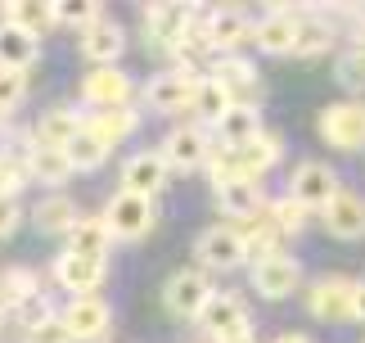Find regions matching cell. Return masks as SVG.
Returning <instances> with one entry per match:
<instances>
[{"mask_svg":"<svg viewBox=\"0 0 365 343\" xmlns=\"http://www.w3.org/2000/svg\"><path fill=\"white\" fill-rule=\"evenodd\" d=\"M298 280H302V267H298V257H289V253H275V257H266V262L252 267V289H257L262 298H289L293 289H298Z\"/></svg>","mask_w":365,"mask_h":343,"instance_id":"cell-18","label":"cell"},{"mask_svg":"<svg viewBox=\"0 0 365 343\" xmlns=\"http://www.w3.org/2000/svg\"><path fill=\"white\" fill-rule=\"evenodd\" d=\"M23 181H27L23 159H0V194H19Z\"/></svg>","mask_w":365,"mask_h":343,"instance_id":"cell-40","label":"cell"},{"mask_svg":"<svg viewBox=\"0 0 365 343\" xmlns=\"http://www.w3.org/2000/svg\"><path fill=\"white\" fill-rule=\"evenodd\" d=\"M14 317H19V325H23V334H27V330H36V325H41V321H50V317H59V312H54V307H50V298H46V294H36V298H27V303H23L19 312H14Z\"/></svg>","mask_w":365,"mask_h":343,"instance_id":"cell-38","label":"cell"},{"mask_svg":"<svg viewBox=\"0 0 365 343\" xmlns=\"http://www.w3.org/2000/svg\"><path fill=\"white\" fill-rule=\"evenodd\" d=\"M0 23L41 36V32H50V27L59 23V14H54L50 0H9V5H0Z\"/></svg>","mask_w":365,"mask_h":343,"instance_id":"cell-23","label":"cell"},{"mask_svg":"<svg viewBox=\"0 0 365 343\" xmlns=\"http://www.w3.org/2000/svg\"><path fill=\"white\" fill-rule=\"evenodd\" d=\"M104 271H108V262L81 257V253H73V249H63L59 257H54V280H59L73 298H91V294L104 284Z\"/></svg>","mask_w":365,"mask_h":343,"instance_id":"cell-15","label":"cell"},{"mask_svg":"<svg viewBox=\"0 0 365 343\" xmlns=\"http://www.w3.org/2000/svg\"><path fill=\"white\" fill-rule=\"evenodd\" d=\"M23 167H27V177H36V181H46V185H63L68 177H77V167H73V159H68V149L41 145L36 136L23 145Z\"/></svg>","mask_w":365,"mask_h":343,"instance_id":"cell-19","label":"cell"},{"mask_svg":"<svg viewBox=\"0 0 365 343\" xmlns=\"http://www.w3.org/2000/svg\"><path fill=\"white\" fill-rule=\"evenodd\" d=\"M41 54V36L23 32V27L0 23V68H14V73H27Z\"/></svg>","mask_w":365,"mask_h":343,"instance_id":"cell-26","label":"cell"},{"mask_svg":"<svg viewBox=\"0 0 365 343\" xmlns=\"http://www.w3.org/2000/svg\"><path fill=\"white\" fill-rule=\"evenodd\" d=\"M199 68H167L145 81V104L153 113H180L194 109V91H199Z\"/></svg>","mask_w":365,"mask_h":343,"instance_id":"cell-1","label":"cell"},{"mask_svg":"<svg viewBox=\"0 0 365 343\" xmlns=\"http://www.w3.org/2000/svg\"><path fill=\"white\" fill-rule=\"evenodd\" d=\"M167 177H172V167H167L163 149H140V154H131V159L122 163V190L145 194V199L158 194L167 185Z\"/></svg>","mask_w":365,"mask_h":343,"instance_id":"cell-16","label":"cell"},{"mask_svg":"<svg viewBox=\"0 0 365 343\" xmlns=\"http://www.w3.org/2000/svg\"><path fill=\"white\" fill-rule=\"evenodd\" d=\"M217 136H221V145H226V149H240V145H248V140H257L262 136L257 104H230V113L217 122Z\"/></svg>","mask_w":365,"mask_h":343,"instance_id":"cell-27","label":"cell"},{"mask_svg":"<svg viewBox=\"0 0 365 343\" xmlns=\"http://www.w3.org/2000/svg\"><path fill=\"white\" fill-rule=\"evenodd\" d=\"M217 289H212V280H207V271H199V267H185V271H176V276H167V284H163V307L172 312V317H194L199 321V312L207 307V298H212Z\"/></svg>","mask_w":365,"mask_h":343,"instance_id":"cell-6","label":"cell"},{"mask_svg":"<svg viewBox=\"0 0 365 343\" xmlns=\"http://www.w3.org/2000/svg\"><path fill=\"white\" fill-rule=\"evenodd\" d=\"M275 343H312V339H307V334H279Z\"/></svg>","mask_w":365,"mask_h":343,"instance_id":"cell-44","label":"cell"},{"mask_svg":"<svg viewBox=\"0 0 365 343\" xmlns=\"http://www.w3.org/2000/svg\"><path fill=\"white\" fill-rule=\"evenodd\" d=\"M54 14H59V23H73V27H81V32H86L95 19H104L95 0H54Z\"/></svg>","mask_w":365,"mask_h":343,"instance_id":"cell-36","label":"cell"},{"mask_svg":"<svg viewBox=\"0 0 365 343\" xmlns=\"http://www.w3.org/2000/svg\"><path fill=\"white\" fill-rule=\"evenodd\" d=\"M320 140L343 154L365 149V104L361 99H343V104L320 109Z\"/></svg>","mask_w":365,"mask_h":343,"instance_id":"cell-4","label":"cell"},{"mask_svg":"<svg viewBox=\"0 0 365 343\" xmlns=\"http://www.w3.org/2000/svg\"><path fill=\"white\" fill-rule=\"evenodd\" d=\"M212 77L230 91L235 104H252V95L262 91V77L257 68H252L248 59H240V54H221V59L212 64Z\"/></svg>","mask_w":365,"mask_h":343,"instance_id":"cell-21","label":"cell"},{"mask_svg":"<svg viewBox=\"0 0 365 343\" xmlns=\"http://www.w3.org/2000/svg\"><path fill=\"white\" fill-rule=\"evenodd\" d=\"M122 50H126V32L113 19H95L86 32H81V59L91 68H118Z\"/></svg>","mask_w":365,"mask_h":343,"instance_id":"cell-17","label":"cell"},{"mask_svg":"<svg viewBox=\"0 0 365 343\" xmlns=\"http://www.w3.org/2000/svg\"><path fill=\"white\" fill-rule=\"evenodd\" d=\"M81 126H86V118H81L73 104H54V109L41 113L36 140H41V145H54V149H68V140H73Z\"/></svg>","mask_w":365,"mask_h":343,"instance_id":"cell-24","label":"cell"},{"mask_svg":"<svg viewBox=\"0 0 365 343\" xmlns=\"http://www.w3.org/2000/svg\"><path fill=\"white\" fill-rule=\"evenodd\" d=\"M356 14V23H352V41H356V50H365V9H352Z\"/></svg>","mask_w":365,"mask_h":343,"instance_id":"cell-42","label":"cell"},{"mask_svg":"<svg viewBox=\"0 0 365 343\" xmlns=\"http://www.w3.org/2000/svg\"><path fill=\"white\" fill-rule=\"evenodd\" d=\"M163 159L172 172H199L207 167V159H212V136H207V126H176L172 136L163 140Z\"/></svg>","mask_w":365,"mask_h":343,"instance_id":"cell-10","label":"cell"},{"mask_svg":"<svg viewBox=\"0 0 365 343\" xmlns=\"http://www.w3.org/2000/svg\"><path fill=\"white\" fill-rule=\"evenodd\" d=\"M59 317H63L68 330H73L77 343H95V339H104V334H108L113 307H108L100 294H91V298H68V307L59 312Z\"/></svg>","mask_w":365,"mask_h":343,"instance_id":"cell-13","label":"cell"},{"mask_svg":"<svg viewBox=\"0 0 365 343\" xmlns=\"http://www.w3.org/2000/svg\"><path fill=\"white\" fill-rule=\"evenodd\" d=\"M252 32H257V23L248 19V9H240V5L207 9V36H212L217 54H235L244 41H252Z\"/></svg>","mask_w":365,"mask_h":343,"instance_id":"cell-14","label":"cell"},{"mask_svg":"<svg viewBox=\"0 0 365 343\" xmlns=\"http://www.w3.org/2000/svg\"><path fill=\"white\" fill-rule=\"evenodd\" d=\"M9 312H14V307H9V298H5V294H0V321H5V317H9Z\"/></svg>","mask_w":365,"mask_h":343,"instance_id":"cell-46","label":"cell"},{"mask_svg":"<svg viewBox=\"0 0 365 343\" xmlns=\"http://www.w3.org/2000/svg\"><path fill=\"white\" fill-rule=\"evenodd\" d=\"M334 46V27L312 19V14H302V36H298V54L302 59H312V54H325Z\"/></svg>","mask_w":365,"mask_h":343,"instance_id":"cell-35","label":"cell"},{"mask_svg":"<svg viewBox=\"0 0 365 343\" xmlns=\"http://www.w3.org/2000/svg\"><path fill=\"white\" fill-rule=\"evenodd\" d=\"M352 321L365 325V284H356V303H352Z\"/></svg>","mask_w":365,"mask_h":343,"instance_id":"cell-43","label":"cell"},{"mask_svg":"<svg viewBox=\"0 0 365 343\" xmlns=\"http://www.w3.org/2000/svg\"><path fill=\"white\" fill-rule=\"evenodd\" d=\"M302 14L307 9H293V5H275L257 19V32L252 41L266 50V54H298V36H302Z\"/></svg>","mask_w":365,"mask_h":343,"instance_id":"cell-8","label":"cell"},{"mask_svg":"<svg viewBox=\"0 0 365 343\" xmlns=\"http://www.w3.org/2000/svg\"><path fill=\"white\" fill-rule=\"evenodd\" d=\"M86 126L104 140L108 149H113V145H122V140L135 136L140 113H135V109H104V113H95V118H86Z\"/></svg>","mask_w":365,"mask_h":343,"instance_id":"cell-30","label":"cell"},{"mask_svg":"<svg viewBox=\"0 0 365 343\" xmlns=\"http://www.w3.org/2000/svg\"><path fill=\"white\" fill-rule=\"evenodd\" d=\"M221 343H257V339H252V330H244V334H235V339H221Z\"/></svg>","mask_w":365,"mask_h":343,"instance_id":"cell-45","label":"cell"},{"mask_svg":"<svg viewBox=\"0 0 365 343\" xmlns=\"http://www.w3.org/2000/svg\"><path fill=\"white\" fill-rule=\"evenodd\" d=\"M27 95V73H14V68H0V113L19 109Z\"/></svg>","mask_w":365,"mask_h":343,"instance_id":"cell-37","label":"cell"},{"mask_svg":"<svg viewBox=\"0 0 365 343\" xmlns=\"http://www.w3.org/2000/svg\"><path fill=\"white\" fill-rule=\"evenodd\" d=\"M77 204L68 194H50V199H41V204L32 208V226L41 235H73L77 231Z\"/></svg>","mask_w":365,"mask_h":343,"instance_id":"cell-25","label":"cell"},{"mask_svg":"<svg viewBox=\"0 0 365 343\" xmlns=\"http://www.w3.org/2000/svg\"><path fill=\"white\" fill-rule=\"evenodd\" d=\"M194 253H199V262L207 271H235L248 262V244H244V231L230 222L221 226H207V231L194 239Z\"/></svg>","mask_w":365,"mask_h":343,"instance_id":"cell-3","label":"cell"},{"mask_svg":"<svg viewBox=\"0 0 365 343\" xmlns=\"http://www.w3.org/2000/svg\"><path fill=\"white\" fill-rule=\"evenodd\" d=\"M68 159H73V167H77V172H95V167L108 159V145L91 131V126H81V131L68 140Z\"/></svg>","mask_w":365,"mask_h":343,"instance_id":"cell-31","label":"cell"},{"mask_svg":"<svg viewBox=\"0 0 365 343\" xmlns=\"http://www.w3.org/2000/svg\"><path fill=\"white\" fill-rule=\"evenodd\" d=\"M339 177L325 163H298V172L289 177V199H298L307 212H325L334 199H339Z\"/></svg>","mask_w":365,"mask_h":343,"instance_id":"cell-7","label":"cell"},{"mask_svg":"<svg viewBox=\"0 0 365 343\" xmlns=\"http://www.w3.org/2000/svg\"><path fill=\"white\" fill-rule=\"evenodd\" d=\"M23 343H77V339H73V330L63 325V317H50V321H41L36 330H27Z\"/></svg>","mask_w":365,"mask_h":343,"instance_id":"cell-39","label":"cell"},{"mask_svg":"<svg viewBox=\"0 0 365 343\" xmlns=\"http://www.w3.org/2000/svg\"><path fill=\"white\" fill-rule=\"evenodd\" d=\"M266 212H271V222H275V231L279 235H302V226H307V208L298 204V199H266Z\"/></svg>","mask_w":365,"mask_h":343,"instance_id":"cell-33","label":"cell"},{"mask_svg":"<svg viewBox=\"0 0 365 343\" xmlns=\"http://www.w3.org/2000/svg\"><path fill=\"white\" fill-rule=\"evenodd\" d=\"M352 303H356V284L347 276H325L312 284V294H307V307H312L316 321H352Z\"/></svg>","mask_w":365,"mask_h":343,"instance_id":"cell-11","label":"cell"},{"mask_svg":"<svg viewBox=\"0 0 365 343\" xmlns=\"http://www.w3.org/2000/svg\"><path fill=\"white\" fill-rule=\"evenodd\" d=\"M199 325H203V330L212 334L217 343L244 334V330H248V307H244V298L230 294V289H217L212 298H207V307L199 312Z\"/></svg>","mask_w":365,"mask_h":343,"instance_id":"cell-12","label":"cell"},{"mask_svg":"<svg viewBox=\"0 0 365 343\" xmlns=\"http://www.w3.org/2000/svg\"><path fill=\"white\" fill-rule=\"evenodd\" d=\"M194 19H199V9H194V5H180V0L149 5L145 9V36H149V46H158V50L172 54L180 41H185V32L194 27Z\"/></svg>","mask_w":365,"mask_h":343,"instance_id":"cell-5","label":"cell"},{"mask_svg":"<svg viewBox=\"0 0 365 343\" xmlns=\"http://www.w3.org/2000/svg\"><path fill=\"white\" fill-rule=\"evenodd\" d=\"M104 222H108V231H113V239H145L153 231V222H158V212H153V199L118 190L104 208Z\"/></svg>","mask_w":365,"mask_h":343,"instance_id":"cell-2","label":"cell"},{"mask_svg":"<svg viewBox=\"0 0 365 343\" xmlns=\"http://www.w3.org/2000/svg\"><path fill=\"white\" fill-rule=\"evenodd\" d=\"M217 204L230 217V226H244V222H252L266 208V194H262L257 181H230V185H221V190H217Z\"/></svg>","mask_w":365,"mask_h":343,"instance_id":"cell-22","label":"cell"},{"mask_svg":"<svg viewBox=\"0 0 365 343\" xmlns=\"http://www.w3.org/2000/svg\"><path fill=\"white\" fill-rule=\"evenodd\" d=\"M0 294H5V298H9V307L19 312L27 298H36V294H41L36 271H27V267H9V271H0Z\"/></svg>","mask_w":365,"mask_h":343,"instance_id":"cell-32","label":"cell"},{"mask_svg":"<svg viewBox=\"0 0 365 343\" xmlns=\"http://www.w3.org/2000/svg\"><path fill=\"white\" fill-rule=\"evenodd\" d=\"M113 244H118V239H113V231H108L104 217H81L77 231L68 235V249L81 253V257H95V262H108V249H113Z\"/></svg>","mask_w":365,"mask_h":343,"instance_id":"cell-28","label":"cell"},{"mask_svg":"<svg viewBox=\"0 0 365 343\" xmlns=\"http://www.w3.org/2000/svg\"><path fill=\"white\" fill-rule=\"evenodd\" d=\"M334 77H339V86L347 95H361L365 91V50H347V54H339L334 59Z\"/></svg>","mask_w":365,"mask_h":343,"instance_id":"cell-34","label":"cell"},{"mask_svg":"<svg viewBox=\"0 0 365 343\" xmlns=\"http://www.w3.org/2000/svg\"><path fill=\"white\" fill-rule=\"evenodd\" d=\"M325 231L334 239H365V199L339 190V199L325 208Z\"/></svg>","mask_w":365,"mask_h":343,"instance_id":"cell-20","label":"cell"},{"mask_svg":"<svg viewBox=\"0 0 365 343\" xmlns=\"http://www.w3.org/2000/svg\"><path fill=\"white\" fill-rule=\"evenodd\" d=\"M23 222V208H19V194H0V239L19 231Z\"/></svg>","mask_w":365,"mask_h":343,"instance_id":"cell-41","label":"cell"},{"mask_svg":"<svg viewBox=\"0 0 365 343\" xmlns=\"http://www.w3.org/2000/svg\"><path fill=\"white\" fill-rule=\"evenodd\" d=\"M81 99L95 104V113H104V109H131L135 81L126 77L122 68H91V73L81 77Z\"/></svg>","mask_w":365,"mask_h":343,"instance_id":"cell-9","label":"cell"},{"mask_svg":"<svg viewBox=\"0 0 365 343\" xmlns=\"http://www.w3.org/2000/svg\"><path fill=\"white\" fill-rule=\"evenodd\" d=\"M230 91L221 86L217 77H203L199 91H194V118H199V126H207V131H217V122L230 113Z\"/></svg>","mask_w":365,"mask_h":343,"instance_id":"cell-29","label":"cell"}]
</instances>
